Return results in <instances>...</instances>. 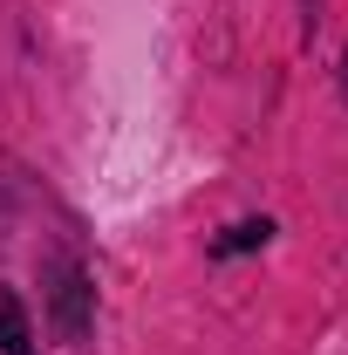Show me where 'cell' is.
Masks as SVG:
<instances>
[{
  "instance_id": "6da1fadb",
  "label": "cell",
  "mask_w": 348,
  "mask_h": 355,
  "mask_svg": "<svg viewBox=\"0 0 348 355\" xmlns=\"http://www.w3.org/2000/svg\"><path fill=\"white\" fill-rule=\"evenodd\" d=\"M273 239V225L266 219H239V225H225L212 239V260H232V253H253V246H266Z\"/></svg>"
},
{
  "instance_id": "7a4b0ae2",
  "label": "cell",
  "mask_w": 348,
  "mask_h": 355,
  "mask_svg": "<svg viewBox=\"0 0 348 355\" xmlns=\"http://www.w3.org/2000/svg\"><path fill=\"white\" fill-rule=\"evenodd\" d=\"M0 349L28 355V328H21V308H14V301H0Z\"/></svg>"
}]
</instances>
